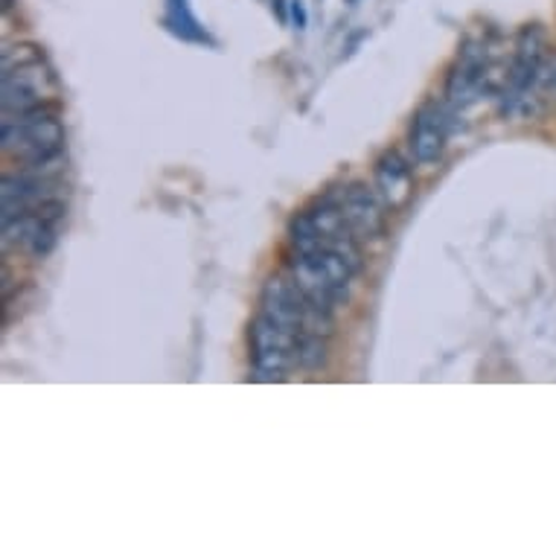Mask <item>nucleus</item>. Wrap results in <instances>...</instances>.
<instances>
[{"mask_svg":"<svg viewBox=\"0 0 556 556\" xmlns=\"http://www.w3.org/2000/svg\"><path fill=\"white\" fill-rule=\"evenodd\" d=\"M362 265L365 260L327 245L312 248V251H289L292 280L301 286V292L309 298V303L324 312H332L338 301H344Z\"/></svg>","mask_w":556,"mask_h":556,"instance_id":"2","label":"nucleus"},{"mask_svg":"<svg viewBox=\"0 0 556 556\" xmlns=\"http://www.w3.org/2000/svg\"><path fill=\"white\" fill-rule=\"evenodd\" d=\"M271 3L277 7V12H280V21L286 24V21H289V15H286V0H271Z\"/></svg>","mask_w":556,"mask_h":556,"instance_id":"14","label":"nucleus"},{"mask_svg":"<svg viewBox=\"0 0 556 556\" xmlns=\"http://www.w3.org/2000/svg\"><path fill=\"white\" fill-rule=\"evenodd\" d=\"M298 341L294 336L271 318H265L263 312H256V318L248 327V344H251V365L260 382H280L289 370L298 367Z\"/></svg>","mask_w":556,"mask_h":556,"instance_id":"5","label":"nucleus"},{"mask_svg":"<svg viewBox=\"0 0 556 556\" xmlns=\"http://www.w3.org/2000/svg\"><path fill=\"white\" fill-rule=\"evenodd\" d=\"M327 362V338L324 336H301L298 341V365L306 367V370H315Z\"/></svg>","mask_w":556,"mask_h":556,"instance_id":"12","label":"nucleus"},{"mask_svg":"<svg viewBox=\"0 0 556 556\" xmlns=\"http://www.w3.org/2000/svg\"><path fill=\"white\" fill-rule=\"evenodd\" d=\"M64 199L45 204L41 211L21 213L12 219H3V248H21L24 254L47 256L53 251L55 237H59V225L64 219Z\"/></svg>","mask_w":556,"mask_h":556,"instance_id":"6","label":"nucleus"},{"mask_svg":"<svg viewBox=\"0 0 556 556\" xmlns=\"http://www.w3.org/2000/svg\"><path fill=\"white\" fill-rule=\"evenodd\" d=\"M59 97V79L36 45H15L3 50L0 105L3 117L47 109Z\"/></svg>","mask_w":556,"mask_h":556,"instance_id":"1","label":"nucleus"},{"mask_svg":"<svg viewBox=\"0 0 556 556\" xmlns=\"http://www.w3.org/2000/svg\"><path fill=\"white\" fill-rule=\"evenodd\" d=\"M507 74H498L490 47L483 41H466L457 53L446 79V102L452 109H466L486 93H502Z\"/></svg>","mask_w":556,"mask_h":556,"instance_id":"4","label":"nucleus"},{"mask_svg":"<svg viewBox=\"0 0 556 556\" xmlns=\"http://www.w3.org/2000/svg\"><path fill=\"white\" fill-rule=\"evenodd\" d=\"M374 181L388 213H400L414 195V169L400 152H384L374 166Z\"/></svg>","mask_w":556,"mask_h":556,"instance_id":"10","label":"nucleus"},{"mask_svg":"<svg viewBox=\"0 0 556 556\" xmlns=\"http://www.w3.org/2000/svg\"><path fill=\"white\" fill-rule=\"evenodd\" d=\"M164 27L190 45H213L207 27L195 18L190 0H164Z\"/></svg>","mask_w":556,"mask_h":556,"instance_id":"11","label":"nucleus"},{"mask_svg":"<svg viewBox=\"0 0 556 556\" xmlns=\"http://www.w3.org/2000/svg\"><path fill=\"white\" fill-rule=\"evenodd\" d=\"M289 18H292L298 33H303V29L309 27V12H306V3H303V0H289Z\"/></svg>","mask_w":556,"mask_h":556,"instance_id":"13","label":"nucleus"},{"mask_svg":"<svg viewBox=\"0 0 556 556\" xmlns=\"http://www.w3.org/2000/svg\"><path fill=\"white\" fill-rule=\"evenodd\" d=\"M0 143L3 152L12 155L18 164L38 166L59 161L64 152V126L53 111H29L3 117L0 123Z\"/></svg>","mask_w":556,"mask_h":556,"instance_id":"3","label":"nucleus"},{"mask_svg":"<svg viewBox=\"0 0 556 556\" xmlns=\"http://www.w3.org/2000/svg\"><path fill=\"white\" fill-rule=\"evenodd\" d=\"M448 140V111L443 102H422L410 123V152L417 164H438Z\"/></svg>","mask_w":556,"mask_h":556,"instance_id":"9","label":"nucleus"},{"mask_svg":"<svg viewBox=\"0 0 556 556\" xmlns=\"http://www.w3.org/2000/svg\"><path fill=\"white\" fill-rule=\"evenodd\" d=\"M338 207H341V216H344L350 233L358 239V242H370V239H379L384 233V207L382 199L376 187H367V184H350L344 190L336 192Z\"/></svg>","mask_w":556,"mask_h":556,"instance_id":"8","label":"nucleus"},{"mask_svg":"<svg viewBox=\"0 0 556 556\" xmlns=\"http://www.w3.org/2000/svg\"><path fill=\"white\" fill-rule=\"evenodd\" d=\"M309 306V298L301 292V286L294 283L292 277L274 274V277L265 280L263 294H260V312L265 318H271L274 324H280L294 336H303Z\"/></svg>","mask_w":556,"mask_h":556,"instance_id":"7","label":"nucleus"}]
</instances>
